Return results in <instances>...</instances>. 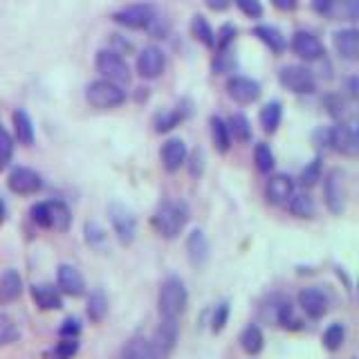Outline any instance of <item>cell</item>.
<instances>
[{"label": "cell", "mask_w": 359, "mask_h": 359, "mask_svg": "<svg viewBox=\"0 0 359 359\" xmlns=\"http://www.w3.org/2000/svg\"><path fill=\"white\" fill-rule=\"evenodd\" d=\"M189 222V207L182 200H164L157 205V209L151 216V227L157 236H162L164 241H175L180 233L184 231Z\"/></svg>", "instance_id": "1"}, {"label": "cell", "mask_w": 359, "mask_h": 359, "mask_svg": "<svg viewBox=\"0 0 359 359\" xmlns=\"http://www.w3.org/2000/svg\"><path fill=\"white\" fill-rule=\"evenodd\" d=\"M189 306V290L180 276H166L157 292V312L164 319H180Z\"/></svg>", "instance_id": "2"}, {"label": "cell", "mask_w": 359, "mask_h": 359, "mask_svg": "<svg viewBox=\"0 0 359 359\" xmlns=\"http://www.w3.org/2000/svg\"><path fill=\"white\" fill-rule=\"evenodd\" d=\"M265 317L274 325H278V328H283V330L294 332V330L303 328V319L299 317V312H297V303H292V299L283 297V294L269 297Z\"/></svg>", "instance_id": "3"}, {"label": "cell", "mask_w": 359, "mask_h": 359, "mask_svg": "<svg viewBox=\"0 0 359 359\" xmlns=\"http://www.w3.org/2000/svg\"><path fill=\"white\" fill-rule=\"evenodd\" d=\"M86 99L88 104L93 108L99 110H110V108H117L126 101V93L121 90V86L106 81V79H97L88 88H86Z\"/></svg>", "instance_id": "4"}, {"label": "cell", "mask_w": 359, "mask_h": 359, "mask_svg": "<svg viewBox=\"0 0 359 359\" xmlns=\"http://www.w3.org/2000/svg\"><path fill=\"white\" fill-rule=\"evenodd\" d=\"M348 189H346V173L339 168H332L323 177V202L332 216H341L346 209Z\"/></svg>", "instance_id": "5"}, {"label": "cell", "mask_w": 359, "mask_h": 359, "mask_svg": "<svg viewBox=\"0 0 359 359\" xmlns=\"http://www.w3.org/2000/svg\"><path fill=\"white\" fill-rule=\"evenodd\" d=\"M95 65H97V72L104 76L106 81H112L117 86L130 81L128 63L123 61V56L115 50H99Z\"/></svg>", "instance_id": "6"}, {"label": "cell", "mask_w": 359, "mask_h": 359, "mask_svg": "<svg viewBox=\"0 0 359 359\" xmlns=\"http://www.w3.org/2000/svg\"><path fill=\"white\" fill-rule=\"evenodd\" d=\"M180 339V323L177 319H164L160 317V323L151 337V348H153V355L155 359H168L173 355L175 346Z\"/></svg>", "instance_id": "7"}, {"label": "cell", "mask_w": 359, "mask_h": 359, "mask_svg": "<svg viewBox=\"0 0 359 359\" xmlns=\"http://www.w3.org/2000/svg\"><path fill=\"white\" fill-rule=\"evenodd\" d=\"M108 218L117 241L121 245H133L137 238V218L133 216V211L123 207L121 202H112L108 207Z\"/></svg>", "instance_id": "8"}, {"label": "cell", "mask_w": 359, "mask_h": 359, "mask_svg": "<svg viewBox=\"0 0 359 359\" xmlns=\"http://www.w3.org/2000/svg\"><path fill=\"white\" fill-rule=\"evenodd\" d=\"M278 81L285 90L294 95H310L317 88V79H314L312 70H308L306 65H285L280 67Z\"/></svg>", "instance_id": "9"}, {"label": "cell", "mask_w": 359, "mask_h": 359, "mask_svg": "<svg viewBox=\"0 0 359 359\" xmlns=\"http://www.w3.org/2000/svg\"><path fill=\"white\" fill-rule=\"evenodd\" d=\"M297 308L303 314H306L308 319L319 321V319L325 317V314H328V310H330V299H328V294H325L321 287L310 285V287H303L299 294H297Z\"/></svg>", "instance_id": "10"}, {"label": "cell", "mask_w": 359, "mask_h": 359, "mask_svg": "<svg viewBox=\"0 0 359 359\" xmlns=\"http://www.w3.org/2000/svg\"><path fill=\"white\" fill-rule=\"evenodd\" d=\"M153 18H155V9L149 3H135L128 7H121L119 11L112 14V20L126 29H146L153 22Z\"/></svg>", "instance_id": "11"}, {"label": "cell", "mask_w": 359, "mask_h": 359, "mask_svg": "<svg viewBox=\"0 0 359 359\" xmlns=\"http://www.w3.org/2000/svg\"><path fill=\"white\" fill-rule=\"evenodd\" d=\"M7 187L11 194L16 196H34L43 189V177L34 168L27 166H16L11 168V173L7 177Z\"/></svg>", "instance_id": "12"}, {"label": "cell", "mask_w": 359, "mask_h": 359, "mask_svg": "<svg viewBox=\"0 0 359 359\" xmlns=\"http://www.w3.org/2000/svg\"><path fill=\"white\" fill-rule=\"evenodd\" d=\"M56 287H59V292L63 297H72V299H79L86 294V278L83 274L79 272V269L74 265H59V269H56Z\"/></svg>", "instance_id": "13"}, {"label": "cell", "mask_w": 359, "mask_h": 359, "mask_svg": "<svg viewBox=\"0 0 359 359\" xmlns=\"http://www.w3.org/2000/svg\"><path fill=\"white\" fill-rule=\"evenodd\" d=\"M330 149L341 153L346 157H355L359 153V135L355 123H337L330 128Z\"/></svg>", "instance_id": "14"}, {"label": "cell", "mask_w": 359, "mask_h": 359, "mask_svg": "<svg viewBox=\"0 0 359 359\" xmlns=\"http://www.w3.org/2000/svg\"><path fill=\"white\" fill-rule=\"evenodd\" d=\"M292 52H294L299 59H303L306 63L321 61L325 56L321 41L314 36L312 32H303V29H299L294 36H292Z\"/></svg>", "instance_id": "15"}, {"label": "cell", "mask_w": 359, "mask_h": 359, "mask_svg": "<svg viewBox=\"0 0 359 359\" xmlns=\"http://www.w3.org/2000/svg\"><path fill=\"white\" fill-rule=\"evenodd\" d=\"M294 180H292L287 173H274L269 175L267 184H265V200L272 207H283L287 205V200L294 194Z\"/></svg>", "instance_id": "16"}, {"label": "cell", "mask_w": 359, "mask_h": 359, "mask_svg": "<svg viewBox=\"0 0 359 359\" xmlns=\"http://www.w3.org/2000/svg\"><path fill=\"white\" fill-rule=\"evenodd\" d=\"M184 250H187V258L194 267H205L209 263L211 256V247H209V238L205 236L202 229H191L187 241H184Z\"/></svg>", "instance_id": "17"}, {"label": "cell", "mask_w": 359, "mask_h": 359, "mask_svg": "<svg viewBox=\"0 0 359 359\" xmlns=\"http://www.w3.org/2000/svg\"><path fill=\"white\" fill-rule=\"evenodd\" d=\"M166 67V56L157 45L144 48L137 56V72L144 79H157Z\"/></svg>", "instance_id": "18"}, {"label": "cell", "mask_w": 359, "mask_h": 359, "mask_svg": "<svg viewBox=\"0 0 359 359\" xmlns=\"http://www.w3.org/2000/svg\"><path fill=\"white\" fill-rule=\"evenodd\" d=\"M29 294L34 306L43 312H54L63 308V294L59 292V287L52 283H34L29 287Z\"/></svg>", "instance_id": "19"}, {"label": "cell", "mask_w": 359, "mask_h": 359, "mask_svg": "<svg viewBox=\"0 0 359 359\" xmlns=\"http://www.w3.org/2000/svg\"><path fill=\"white\" fill-rule=\"evenodd\" d=\"M227 95L236 104H254L261 97V83L250 76H231L227 81Z\"/></svg>", "instance_id": "20"}, {"label": "cell", "mask_w": 359, "mask_h": 359, "mask_svg": "<svg viewBox=\"0 0 359 359\" xmlns=\"http://www.w3.org/2000/svg\"><path fill=\"white\" fill-rule=\"evenodd\" d=\"M45 216H48V229L67 231L72 224V211L63 200H45Z\"/></svg>", "instance_id": "21"}, {"label": "cell", "mask_w": 359, "mask_h": 359, "mask_svg": "<svg viewBox=\"0 0 359 359\" xmlns=\"http://www.w3.org/2000/svg\"><path fill=\"white\" fill-rule=\"evenodd\" d=\"M187 155H189V151H187V144L182 140H177V137L168 140L160 151L164 171L166 173L180 171V166H184V162H187Z\"/></svg>", "instance_id": "22"}, {"label": "cell", "mask_w": 359, "mask_h": 359, "mask_svg": "<svg viewBox=\"0 0 359 359\" xmlns=\"http://www.w3.org/2000/svg\"><path fill=\"white\" fill-rule=\"evenodd\" d=\"M332 45L337 54L346 61H355L359 56V32L355 27L339 29L332 34Z\"/></svg>", "instance_id": "23"}, {"label": "cell", "mask_w": 359, "mask_h": 359, "mask_svg": "<svg viewBox=\"0 0 359 359\" xmlns=\"http://www.w3.org/2000/svg\"><path fill=\"white\" fill-rule=\"evenodd\" d=\"M238 344H241L245 355H250V357L261 355L263 348H265V332H263V328L258 323L245 325L241 337H238Z\"/></svg>", "instance_id": "24"}, {"label": "cell", "mask_w": 359, "mask_h": 359, "mask_svg": "<svg viewBox=\"0 0 359 359\" xmlns=\"http://www.w3.org/2000/svg\"><path fill=\"white\" fill-rule=\"evenodd\" d=\"M22 294V278L16 269H5L0 274V306L14 303Z\"/></svg>", "instance_id": "25"}, {"label": "cell", "mask_w": 359, "mask_h": 359, "mask_svg": "<svg viewBox=\"0 0 359 359\" xmlns=\"http://www.w3.org/2000/svg\"><path fill=\"white\" fill-rule=\"evenodd\" d=\"M285 207L292 216L299 220H310V218H314V213H317V202H314V198L310 194H306V191H301V194L294 191Z\"/></svg>", "instance_id": "26"}, {"label": "cell", "mask_w": 359, "mask_h": 359, "mask_svg": "<svg viewBox=\"0 0 359 359\" xmlns=\"http://www.w3.org/2000/svg\"><path fill=\"white\" fill-rule=\"evenodd\" d=\"M86 317L90 319V323H101L108 317V297L106 292L97 287L88 294L86 301Z\"/></svg>", "instance_id": "27"}, {"label": "cell", "mask_w": 359, "mask_h": 359, "mask_svg": "<svg viewBox=\"0 0 359 359\" xmlns=\"http://www.w3.org/2000/svg\"><path fill=\"white\" fill-rule=\"evenodd\" d=\"M121 359H155L151 339L144 334H133L121 348Z\"/></svg>", "instance_id": "28"}, {"label": "cell", "mask_w": 359, "mask_h": 359, "mask_svg": "<svg viewBox=\"0 0 359 359\" xmlns=\"http://www.w3.org/2000/svg\"><path fill=\"white\" fill-rule=\"evenodd\" d=\"M11 121H14V135H16L18 144L32 146L34 144V123H32L27 112L16 110L14 115H11Z\"/></svg>", "instance_id": "29"}, {"label": "cell", "mask_w": 359, "mask_h": 359, "mask_svg": "<svg viewBox=\"0 0 359 359\" xmlns=\"http://www.w3.org/2000/svg\"><path fill=\"white\" fill-rule=\"evenodd\" d=\"M254 34L258 36V41L265 43L267 48L272 50V52H276V54L285 52V48H287L285 36H283V34H280L276 27H272V25H258V27L254 29Z\"/></svg>", "instance_id": "30"}, {"label": "cell", "mask_w": 359, "mask_h": 359, "mask_svg": "<svg viewBox=\"0 0 359 359\" xmlns=\"http://www.w3.org/2000/svg\"><path fill=\"white\" fill-rule=\"evenodd\" d=\"M321 344L328 353L341 351V346L346 344V325L341 321H332L328 328L321 334Z\"/></svg>", "instance_id": "31"}, {"label": "cell", "mask_w": 359, "mask_h": 359, "mask_svg": "<svg viewBox=\"0 0 359 359\" xmlns=\"http://www.w3.org/2000/svg\"><path fill=\"white\" fill-rule=\"evenodd\" d=\"M211 140L213 146L218 149V153H227L231 146V135L227 128V121H222L220 117H211Z\"/></svg>", "instance_id": "32"}, {"label": "cell", "mask_w": 359, "mask_h": 359, "mask_svg": "<svg viewBox=\"0 0 359 359\" xmlns=\"http://www.w3.org/2000/svg\"><path fill=\"white\" fill-rule=\"evenodd\" d=\"M191 32H194V36L205 45V48H211V50L216 48V32L211 29L205 16H194V20H191Z\"/></svg>", "instance_id": "33"}, {"label": "cell", "mask_w": 359, "mask_h": 359, "mask_svg": "<svg viewBox=\"0 0 359 359\" xmlns=\"http://www.w3.org/2000/svg\"><path fill=\"white\" fill-rule=\"evenodd\" d=\"M280 117H283V108H280L278 101H269L267 106H263L261 115H258L265 133H274L278 128V123H280Z\"/></svg>", "instance_id": "34"}, {"label": "cell", "mask_w": 359, "mask_h": 359, "mask_svg": "<svg viewBox=\"0 0 359 359\" xmlns=\"http://www.w3.org/2000/svg\"><path fill=\"white\" fill-rule=\"evenodd\" d=\"M79 339H61L56 341L48 353H45V359H74L79 353Z\"/></svg>", "instance_id": "35"}, {"label": "cell", "mask_w": 359, "mask_h": 359, "mask_svg": "<svg viewBox=\"0 0 359 359\" xmlns=\"http://www.w3.org/2000/svg\"><path fill=\"white\" fill-rule=\"evenodd\" d=\"M328 14L337 20H357L359 5L357 0H332Z\"/></svg>", "instance_id": "36"}, {"label": "cell", "mask_w": 359, "mask_h": 359, "mask_svg": "<svg viewBox=\"0 0 359 359\" xmlns=\"http://www.w3.org/2000/svg\"><path fill=\"white\" fill-rule=\"evenodd\" d=\"M18 337H20V330H18L16 321L11 319L7 312H0V348L16 344Z\"/></svg>", "instance_id": "37"}, {"label": "cell", "mask_w": 359, "mask_h": 359, "mask_svg": "<svg viewBox=\"0 0 359 359\" xmlns=\"http://www.w3.org/2000/svg\"><path fill=\"white\" fill-rule=\"evenodd\" d=\"M227 128H229V135H233L236 140H241V142L252 140V123L245 115H241V112H236V115L229 117Z\"/></svg>", "instance_id": "38"}, {"label": "cell", "mask_w": 359, "mask_h": 359, "mask_svg": "<svg viewBox=\"0 0 359 359\" xmlns=\"http://www.w3.org/2000/svg\"><path fill=\"white\" fill-rule=\"evenodd\" d=\"M254 162H256V168L261 173H269L274 168V153L265 142H258L254 146Z\"/></svg>", "instance_id": "39"}, {"label": "cell", "mask_w": 359, "mask_h": 359, "mask_svg": "<svg viewBox=\"0 0 359 359\" xmlns=\"http://www.w3.org/2000/svg\"><path fill=\"white\" fill-rule=\"evenodd\" d=\"M229 314H231V306L227 301H220L216 308H213L211 312V332L213 334H220L224 328H227V323H229Z\"/></svg>", "instance_id": "40"}, {"label": "cell", "mask_w": 359, "mask_h": 359, "mask_svg": "<svg viewBox=\"0 0 359 359\" xmlns=\"http://www.w3.org/2000/svg\"><path fill=\"white\" fill-rule=\"evenodd\" d=\"M182 119H184V115L180 110L160 112V115H155V130L157 133H168L171 128H175Z\"/></svg>", "instance_id": "41"}, {"label": "cell", "mask_w": 359, "mask_h": 359, "mask_svg": "<svg viewBox=\"0 0 359 359\" xmlns=\"http://www.w3.org/2000/svg\"><path fill=\"white\" fill-rule=\"evenodd\" d=\"M319 180H321V162H319V160H312V162L301 171V175H299V184H301L303 189H312L314 184H319Z\"/></svg>", "instance_id": "42"}, {"label": "cell", "mask_w": 359, "mask_h": 359, "mask_svg": "<svg viewBox=\"0 0 359 359\" xmlns=\"http://www.w3.org/2000/svg\"><path fill=\"white\" fill-rule=\"evenodd\" d=\"M213 72L216 74H224V72H231L236 67V56L231 52V48L227 50H216V59H213Z\"/></svg>", "instance_id": "43"}, {"label": "cell", "mask_w": 359, "mask_h": 359, "mask_svg": "<svg viewBox=\"0 0 359 359\" xmlns=\"http://www.w3.org/2000/svg\"><path fill=\"white\" fill-rule=\"evenodd\" d=\"M323 106H325V110H328L330 117L344 119V115H346V99H344V95H325Z\"/></svg>", "instance_id": "44"}, {"label": "cell", "mask_w": 359, "mask_h": 359, "mask_svg": "<svg viewBox=\"0 0 359 359\" xmlns=\"http://www.w3.org/2000/svg\"><path fill=\"white\" fill-rule=\"evenodd\" d=\"M11 155H14V140H11V135L0 126V171L11 162Z\"/></svg>", "instance_id": "45"}, {"label": "cell", "mask_w": 359, "mask_h": 359, "mask_svg": "<svg viewBox=\"0 0 359 359\" xmlns=\"http://www.w3.org/2000/svg\"><path fill=\"white\" fill-rule=\"evenodd\" d=\"M81 330H83V325L76 317H65L59 325V337L61 339H79Z\"/></svg>", "instance_id": "46"}, {"label": "cell", "mask_w": 359, "mask_h": 359, "mask_svg": "<svg viewBox=\"0 0 359 359\" xmlns=\"http://www.w3.org/2000/svg\"><path fill=\"white\" fill-rule=\"evenodd\" d=\"M236 7H238L247 18H261L263 16V5L261 0H233Z\"/></svg>", "instance_id": "47"}, {"label": "cell", "mask_w": 359, "mask_h": 359, "mask_svg": "<svg viewBox=\"0 0 359 359\" xmlns=\"http://www.w3.org/2000/svg\"><path fill=\"white\" fill-rule=\"evenodd\" d=\"M236 39V27L233 25H222L216 34V48L213 50H227L233 45Z\"/></svg>", "instance_id": "48"}, {"label": "cell", "mask_w": 359, "mask_h": 359, "mask_svg": "<svg viewBox=\"0 0 359 359\" xmlns=\"http://www.w3.org/2000/svg\"><path fill=\"white\" fill-rule=\"evenodd\" d=\"M104 241H106V231L101 229L97 222H86V243L99 247Z\"/></svg>", "instance_id": "49"}, {"label": "cell", "mask_w": 359, "mask_h": 359, "mask_svg": "<svg viewBox=\"0 0 359 359\" xmlns=\"http://www.w3.org/2000/svg\"><path fill=\"white\" fill-rule=\"evenodd\" d=\"M29 218L32 222L36 224L41 229H48V216H45V202H36L32 209H29Z\"/></svg>", "instance_id": "50"}, {"label": "cell", "mask_w": 359, "mask_h": 359, "mask_svg": "<svg viewBox=\"0 0 359 359\" xmlns=\"http://www.w3.org/2000/svg\"><path fill=\"white\" fill-rule=\"evenodd\" d=\"M202 168H205V157H202V151H194L191 153V162H189V173L198 177L202 175Z\"/></svg>", "instance_id": "51"}, {"label": "cell", "mask_w": 359, "mask_h": 359, "mask_svg": "<svg viewBox=\"0 0 359 359\" xmlns=\"http://www.w3.org/2000/svg\"><path fill=\"white\" fill-rule=\"evenodd\" d=\"M314 144L319 146V149H330V128H319L314 133Z\"/></svg>", "instance_id": "52"}, {"label": "cell", "mask_w": 359, "mask_h": 359, "mask_svg": "<svg viewBox=\"0 0 359 359\" xmlns=\"http://www.w3.org/2000/svg\"><path fill=\"white\" fill-rule=\"evenodd\" d=\"M332 5V0H312V9L317 14H328V9Z\"/></svg>", "instance_id": "53"}, {"label": "cell", "mask_w": 359, "mask_h": 359, "mask_svg": "<svg viewBox=\"0 0 359 359\" xmlns=\"http://www.w3.org/2000/svg\"><path fill=\"white\" fill-rule=\"evenodd\" d=\"M207 7L213 9V11H224L229 5H231V0H205Z\"/></svg>", "instance_id": "54"}, {"label": "cell", "mask_w": 359, "mask_h": 359, "mask_svg": "<svg viewBox=\"0 0 359 359\" xmlns=\"http://www.w3.org/2000/svg\"><path fill=\"white\" fill-rule=\"evenodd\" d=\"M297 3H299V0H272V5L276 9H280V11H292L297 7Z\"/></svg>", "instance_id": "55"}, {"label": "cell", "mask_w": 359, "mask_h": 359, "mask_svg": "<svg viewBox=\"0 0 359 359\" xmlns=\"http://www.w3.org/2000/svg\"><path fill=\"white\" fill-rule=\"evenodd\" d=\"M346 83H348V97H353V99H355V97H357V79H355V76H353V79H348Z\"/></svg>", "instance_id": "56"}, {"label": "cell", "mask_w": 359, "mask_h": 359, "mask_svg": "<svg viewBox=\"0 0 359 359\" xmlns=\"http://www.w3.org/2000/svg\"><path fill=\"white\" fill-rule=\"evenodd\" d=\"M7 220V205H5V200L0 198V224H3Z\"/></svg>", "instance_id": "57"}]
</instances>
